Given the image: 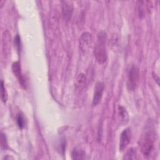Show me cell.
I'll list each match as a JSON object with an SVG mask.
<instances>
[{"instance_id":"1","label":"cell","mask_w":160,"mask_h":160,"mask_svg":"<svg viewBox=\"0 0 160 160\" xmlns=\"http://www.w3.org/2000/svg\"><path fill=\"white\" fill-rule=\"evenodd\" d=\"M106 34L101 31L98 34L97 41L94 49V55L99 64H104L107 60V51L106 48Z\"/></svg>"},{"instance_id":"2","label":"cell","mask_w":160,"mask_h":160,"mask_svg":"<svg viewBox=\"0 0 160 160\" xmlns=\"http://www.w3.org/2000/svg\"><path fill=\"white\" fill-rule=\"evenodd\" d=\"M139 82V68L132 65L128 72L127 87L129 91H134L137 88Z\"/></svg>"},{"instance_id":"3","label":"cell","mask_w":160,"mask_h":160,"mask_svg":"<svg viewBox=\"0 0 160 160\" xmlns=\"http://www.w3.org/2000/svg\"><path fill=\"white\" fill-rule=\"evenodd\" d=\"M154 134L152 131L146 132L143 138L141 144V151L145 157L150 156L154 144Z\"/></svg>"},{"instance_id":"4","label":"cell","mask_w":160,"mask_h":160,"mask_svg":"<svg viewBox=\"0 0 160 160\" xmlns=\"http://www.w3.org/2000/svg\"><path fill=\"white\" fill-rule=\"evenodd\" d=\"M138 11L139 18H144L146 15L151 13L152 9V4L149 1H138Z\"/></svg>"},{"instance_id":"5","label":"cell","mask_w":160,"mask_h":160,"mask_svg":"<svg viewBox=\"0 0 160 160\" xmlns=\"http://www.w3.org/2000/svg\"><path fill=\"white\" fill-rule=\"evenodd\" d=\"M104 84L102 82L98 81L96 83L92 102V106H97L101 102L102 96V93L104 91Z\"/></svg>"},{"instance_id":"6","label":"cell","mask_w":160,"mask_h":160,"mask_svg":"<svg viewBox=\"0 0 160 160\" xmlns=\"http://www.w3.org/2000/svg\"><path fill=\"white\" fill-rule=\"evenodd\" d=\"M92 42V36L88 32H83L79 38V48L82 52H86Z\"/></svg>"},{"instance_id":"7","label":"cell","mask_w":160,"mask_h":160,"mask_svg":"<svg viewBox=\"0 0 160 160\" xmlns=\"http://www.w3.org/2000/svg\"><path fill=\"white\" fill-rule=\"evenodd\" d=\"M131 139V131L129 128L124 129L120 135L119 138V151H122L128 144L130 142Z\"/></svg>"},{"instance_id":"8","label":"cell","mask_w":160,"mask_h":160,"mask_svg":"<svg viewBox=\"0 0 160 160\" xmlns=\"http://www.w3.org/2000/svg\"><path fill=\"white\" fill-rule=\"evenodd\" d=\"M62 12L65 21H69L73 12V5L72 2L64 1H62Z\"/></svg>"},{"instance_id":"9","label":"cell","mask_w":160,"mask_h":160,"mask_svg":"<svg viewBox=\"0 0 160 160\" xmlns=\"http://www.w3.org/2000/svg\"><path fill=\"white\" fill-rule=\"evenodd\" d=\"M12 71L14 76L17 78L19 84L24 88H26V81L24 79V76H22V72H21V65L19 62H15L12 65Z\"/></svg>"},{"instance_id":"10","label":"cell","mask_w":160,"mask_h":160,"mask_svg":"<svg viewBox=\"0 0 160 160\" xmlns=\"http://www.w3.org/2000/svg\"><path fill=\"white\" fill-rule=\"evenodd\" d=\"M85 156V152L83 150L79 148H75L71 153L72 159H82Z\"/></svg>"},{"instance_id":"11","label":"cell","mask_w":160,"mask_h":160,"mask_svg":"<svg viewBox=\"0 0 160 160\" xmlns=\"http://www.w3.org/2000/svg\"><path fill=\"white\" fill-rule=\"evenodd\" d=\"M118 113L121 118V120L124 122L125 123L128 122L129 120V116H128V113L122 106H118Z\"/></svg>"},{"instance_id":"12","label":"cell","mask_w":160,"mask_h":160,"mask_svg":"<svg viewBox=\"0 0 160 160\" xmlns=\"http://www.w3.org/2000/svg\"><path fill=\"white\" fill-rule=\"evenodd\" d=\"M119 38L117 34H113L111 39V45L112 48L115 51V49H117L119 47Z\"/></svg>"},{"instance_id":"13","label":"cell","mask_w":160,"mask_h":160,"mask_svg":"<svg viewBox=\"0 0 160 160\" xmlns=\"http://www.w3.org/2000/svg\"><path fill=\"white\" fill-rule=\"evenodd\" d=\"M1 97L2 101L4 103H6L8 100V92L6 91V88L4 85L3 81H1Z\"/></svg>"},{"instance_id":"14","label":"cell","mask_w":160,"mask_h":160,"mask_svg":"<svg viewBox=\"0 0 160 160\" xmlns=\"http://www.w3.org/2000/svg\"><path fill=\"white\" fill-rule=\"evenodd\" d=\"M17 124L19 128L22 129L26 125V120L22 112H19L17 116Z\"/></svg>"},{"instance_id":"15","label":"cell","mask_w":160,"mask_h":160,"mask_svg":"<svg viewBox=\"0 0 160 160\" xmlns=\"http://www.w3.org/2000/svg\"><path fill=\"white\" fill-rule=\"evenodd\" d=\"M1 147L2 149H6L8 148L6 136L2 132H1Z\"/></svg>"},{"instance_id":"16","label":"cell","mask_w":160,"mask_h":160,"mask_svg":"<svg viewBox=\"0 0 160 160\" xmlns=\"http://www.w3.org/2000/svg\"><path fill=\"white\" fill-rule=\"evenodd\" d=\"M125 159H132L136 158V151L133 148H131L128 150L126 154V157H124Z\"/></svg>"},{"instance_id":"17","label":"cell","mask_w":160,"mask_h":160,"mask_svg":"<svg viewBox=\"0 0 160 160\" xmlns=\"http://www.w3.org/2000/svg\"><path fill=\"white\" fill-rule=\"evenodd\" d=\"M86 80V78L85 76V75L82 73L79 74V76L77 78V82L79 86H82L84 85V84L85 83Z\"/></svg>"},{"instance_id":"18","label":"cell","mask_w":160,"mask_h":160,"mask_svg":"<svg viewBox=\"0 0 160 160\" xmlns=\"http://www.w3.org/2000/svg\"><path fill=\"white\" fill-rule=\"evenodd\" d=\"M14 43L18 51H19L21 50V38L18 34L16 36V38L14 39Z\"/></svg>"}]
</instances>
